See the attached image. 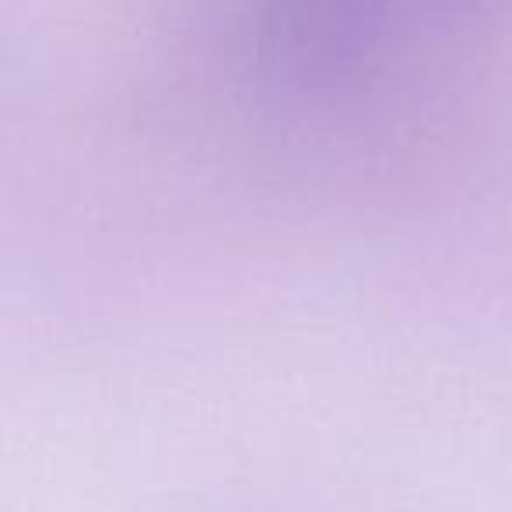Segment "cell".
<instances>
[{
  "label": "cell",
  "instance_id": "cell-1",
  "mask_svg": "<svg viewBox=\"0 0 512 512\" xmlns=\"http://www.w3.org/2000/svg\"><path fill=\"white\" fill-rule=\"evenodd\" d=\"M509 0H264L256 50L313 99L383 92L432 67Z\"/></svg>",
  "mask_w": 512,
  "mask_h": 512
}]
</instances>
